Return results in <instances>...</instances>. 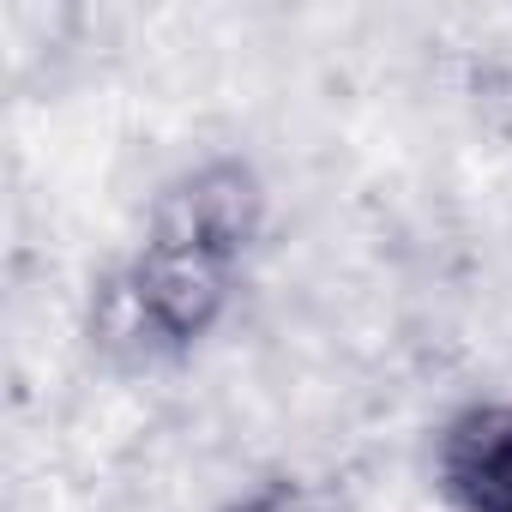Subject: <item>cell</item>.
Wrapping results in <instances>:
<instances>
[{"label": "cell", "instance_id": "1", "mask_svg": "<svg viewBox=\"0 0 512 512\" xmlns=\"http://www.w3.org/2000/svg\"><path fill=\"white\" fill-rule=\"evenodd\" d=\"M260 211V175L235 157L181 175L157 199L139 253L115 272L97 308L103 344L139 362L181 356L187 344H199L235 290V272L260 235Z\"/></svg>", "mask_w": 512, "mask_h": 512}, {"label": "cell", "instance_id": "2", "mask_svg": "<svg viewBox=\"0 0 512 512\" xmlns=\"http://www.w3.org/2000/svg\"><path fill=\"white\" fill-rule=\"evenodd\" d=\"M440 488L452 512H512V404H476L446 428Z\"/></svg>", "mask_w": 512, "mask_h": 512}, {"label": "cell", "instance_id": "3", "mask_svg": "<svg viewBox=\"0 0 512 512\" xmlns=\"http://www.w3.org/2000/svg\"><path fill=\"white\" fill-rule=\"evenodd\" d=\"M229 512H350L332 488H320V482H272V488H260V494H247L241 506H229Z\"/></svg>", "mask_w": 512, "mask_h": 512}]
</instances>
